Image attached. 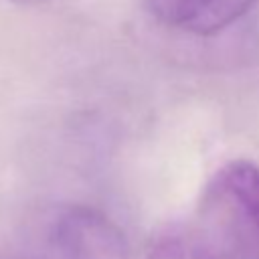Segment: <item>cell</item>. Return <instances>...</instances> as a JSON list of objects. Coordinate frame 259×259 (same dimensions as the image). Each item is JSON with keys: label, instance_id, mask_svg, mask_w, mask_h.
Here are the masks:
<instances>
[{"label": "cell", "instance_id": "obj_1", "mask_svg": "<svg viewBox=\"0 0 259 259\" xmlns=\"http://www.w3.org/2000/svg\"><path fill=\"white\" fill-rule=\"evenodd\" d=\"M188 233L214 259H259V164H223L204 184Z\"/></svg>", "mask_w": 259, "mask_h": 259}, {"label": "cell", "instance_id": "obj_2", "mask_svg": "<svg viewBox=\"0 0 259 259\" xmlns=\"http://www.w3.org/2000/svg\"><path fill=\"white\" fill-rule=\"evenodd\" d=\"M38 259H130V243L103 210L67 204L49 219Z\"/></svg>", "mask_w": 259, "mask_h": 259}, {"label": "cell", "instance_id": "obj_3", "mask_svg": "<svg viewBox=\"0 0 259 259\" xmlns=\"http://www.w3.org/2000/svg\"><path fill=\"white\" fill-rule=\"evenodd\" d=\"M146 10L166 28L210 36L243 18L257 0H142Z\"/></svg>", "mask_w": 259, "mask_h": 259}, {"label": "cell", "instance_id": "obj_4", "mask_svg": "<svg viewBox=\"0 0 259 259\" xmlns=\"http://www.w3.org/2000/svg\"><path fill=\"white\" fill-rule=\"evenodd\" d=\"M146 259H214V257L206 253L186 231V233H172L160 237L148 251Z\"/></svg>", "mask_w": 259, "mask_h": 259}, {"label": "cell", "instance_id": "obj_5", "mask_svg": "<svg viewBox=\"0 0 259 259\" xmlns=\"http://www.w3.org/2000/svg\"><path fill=\"white\" fill-rule=\"evenodd\" d=\"M8 2L20 4V6H40V4H49L53 0H8Z\"/></svg>", "mask_w": 259, "mask_h": 259}, {"label": "cell", "instance_id": "obj_6", "mask_svg": "<svg viewBox=\"0 0 259 259\" xmlns=\"http://www.w3.org/2000/svg\"><path fill=\"white\" fill-rule=\"evenodd\" d=\"M0 259H38V257L26 255V253H8V255H4V257H0Z\"/></svg>", "mask_w": 259, "mask_h": 259}]
</instances>
